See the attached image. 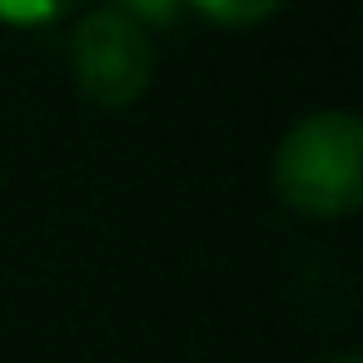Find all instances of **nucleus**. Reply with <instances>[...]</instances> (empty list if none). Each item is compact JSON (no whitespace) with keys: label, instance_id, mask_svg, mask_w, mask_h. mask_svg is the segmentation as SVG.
<instances>
[{"label":"nucleus","instance_id":"1","mask_svg":"<svg viewBox=\"0 0 363 363\" xmlns=\"http://www.w3.org/2000/svg\"><path fill=\"white\" fill-rule=\"evenodd\" d=\"M274 189L308 219H343L363 204V125L348 110L298 120L274 150Z\"/></svg>","mask_w":363,"mask_h":363},{"label":"nucleus","instance_id":"2","mask_svg":"<svg viewBox=\"0 0 363 363\" xmlns=\"http://www.w3.org/2000/svg\"><path fill=\"white\" fill-rule=\"evenodd\" d=\"M70 70L75 90L100 110L135 105L155 80V45L150 30H140L120 11H90L70 35Z\"/></svg>","mask_w":363,"mask_h":363},{"label":"nucleus","instance_id":"3","mask_svg":"<svg viewBox=\"0 0 363 363\" xmlns=\"http://www.w3.org/2000/svg\"><path fill=\"white\" fill-rule=\"evenodd\" d=\"M184 6H194L209 26H224V30H249L259 21H269L284 0H184Z\"/></svg>","mask_w":363,"mask_h":363},{"label":"nucleus","instance_id":"4","mask_svg":"<svg viewBox=\"0 0 363 363\" xmlns=\"http://www.w3.org/2000/svg\"><path fill=\"white\" fill-rule=\"evenodd\" d=\"M80 0H0V21L6 26H50L70 16Z\"/></svg>","mask_w":363,"mask_h":363},{"label":"nucleus","instance_id":"5","mask_svg":"<svg viewBox=\"0 0 363 363\" xmlns=\"http://www.w3.org/2000/svg\"><path fill=\"white\" fill-rule=\"evenodd\" d=\"M110 11L130 16L140 30H164V26H174V21H179L184 0H110Z\"/></svg>","mask_w":363,"mask_h":363},{"label":"nucleus","instance_id":"6","mask_svg":"<svg viewBox=\"0 0 363 363\" xmlns=\"http://www.w3.org/2000/svg\"><path fill=\"white\" fill-rule=\"evenodd\" d=\"M323 363H363L358 353H338V358H323Z\"/></svg>","mask_w":363,"mask_h":363}]
</instances>
